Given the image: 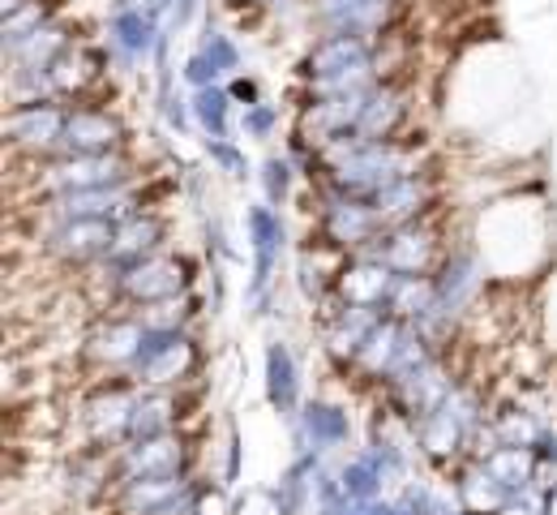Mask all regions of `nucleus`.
<instances>
[{
    "mask_svg": "<svg viewBox=\"0 0 557 515\" xmlns=\"http://www.w3.org/2000/svg\"><path fill=\"white\" fill-rule=\"evenodd\" d=\"M351 434L348 413L339 404H305L300 408V451H326V446H344Z\"/></svg>",
    "mask_w": 557,
    "mask_h": 515,
    "instance_id": "6ab92c4d",
    "label": "nucleus"
},
{
    "mask_svg": "<svg viewBox=\"0 0 557 515\" xmlns=\"http://www.w3.org/2000/svg\"><path fill=\"white\" fill-rule=\"evenodd\" d=\"M141 335H146V322L141 318H112L103 322L95 335H90V357L103 361V366H134L141 348Z\"/></svg>",
    "mask_w": 557,
    "mask_h": 515,
    "instance_id": "f3484780",
    "label": "nucleus"
},
{
    "mask_svg": "<svg viewBox=\"0 0 557 515\" xmlns=\"http://www.w3.org/2000/svg\"><path fill=\"white\" fill-rule=\"evenodd\" d=\"M455 391V382L446 378V369L437 366L433 357L417 366L412 373H404L399 382H391V395H395V404L404 408V417H412L420 421L424 413H433V408H442L446 404V395Z\"/></svg>",
    "mask_w": 557,
    "mask_h": 515,
    "instance_id": "f8f14e48",
    "label": "nucleus"
},
{
    "mask_svg": "<svg viewBox=\"0 0 557 515\" xmlns=\"http://www.w3.org/2000/svg\"><path fill=\"white\" fill-rule=\"evenodd\" d=\"M395 284V271L377 258H360L339 275V296L344 305H364V309H386V296Z\"/></svg>",
    "mask_w": 557,
    "mask_h": 515,
    "instance_id": "dca6fc26",
    "label": "nucleus"
},
{
    "mask_svg": "<svg viewBox=\"0 0 557 515\" xmlns=\"http://www.w3.org/2000/svg\"><path fill=\"white\" fill-rule=\"evenodd\" d=\"M278 125V112L271 103H258V108H245V117H240V130L249 134V138H271V130Z\"/></svg>",
    "mask_w": 557,
    "mask_h": 515,
    "instance_id": "e433bc0d",
    "label": "nucleus"
},
{
    "mask_svg": "<svg viewBox=\"0 0 557 515\" xmlns=\"http://www.w3.org/2000/svg\"><path fill=\"white\" fill-rule=\"evenodd\" d=\"M245 228H249V245H253V284H249V296H253V305H262L267 284H271V271H275L278 254H283L287 232H283V220H278V211L271 207V203L249 207Z\"/></svg>",
    "mask_w": 557,
    "mask_h": 515,
    "instance_id": "6e6552de",
    "label": "nucleus"
},
{
    "mask_svg": "<svg viewBox=\"0 0 557 515\" xmlns=\"http://www.w3.org/2000/svg\"><path fill=\"white\" fill-rule=\"evenodd\" d=\"M545 515H557V490H549V499H545Z\"/></svg>",
    "mask_w": 557,
    "mask_h": 515,
    "instance_id": "a19ab883",
    "label": "nucleus"
},
{
    "mask_svg": "<svg viewBox=\"0 0 557 515\" xmlns=\"http://www.w3.org/2000/svg\"><path fill=\"white\" fill-rule=\"evenodd\" d=\"M429 198H433V189L424 185V176H404V181L386 185V189H382L377 198H369V203H373L382 228H404V223H417V216L429 207Z\"/></svg>",
    "mask_w": 557,
    "mask_h": 515,
    "instance_id": "a211bd4d",
    "label": "nucleus"
},
{
    "mask_svg": "<svg viewBox=\"0 0 557 515\" xmlns=\"http://www.w3.org/2000/svg\"><path fill=\"white\" fill-rule=\"evenodd\" d=\"M48 211L52 220H112L121 223L125 216H134V203L121 189H86V194H61V198H48Z\"/></svg>",
    "mask_w": 557,
    "mask_h": 515,
    "instance_id": "4468645a",
    "label": "nucleus"
},
{
    "mask_svg": "<svg viewBox=\"0 0 557 515\" xmlns=\"http://www.w3.org/2000/svg\"><path fill=\"white\" fill-rule=\"evenodd\" d=\"M185 473V442L176 434H159V439H146V442H129L116 464H112V477L121 486L129 481H141V477H176Z\"/></svg>",
    "mask_w": 557,
    "mask_h": 515,
    "instance_id": "0eeeda50",
    "label": "nucleus"
},
{
    "mask_svg": "<svg viewBox=\"0 0 557 515\" xmlns=\"http://www.w3.org/2000/svg\"><path fill=\"white\" fill-rule=\"evenodd\" d=\"M125 143V125L116 112L103 108H73L65 125L61 155H116Z\"/></svg>",
    "mask_w": 557,
    "mask_h": 515,
    "instance_id": "9d476101",
    "label": "nucleus"
},
{
    "mask_svg": "<svg viewBox=\"0 0 557 515\" xmlns=\"http://www.w3.org/2000/svg\"><path fill=\"white\" fill-rule=\"evenodd\" d=\"M339 481H344V494L356 499V503H377V494H382V486H386V481H382V473H377L364 455L339 468Z\"/></svg>",
    "mask_w": 557,
    "mask_h": 515,
    "instance_id": "7c9ffc66",
    "label": "nucleus"
},
{
    "mask_svg": "<svg viewBox=\"0 0 557 515\" xmlns=\"http://www.w3.org/2000/svg\"><path fill=\"white\" fill-rule=\"evenodd\" d=\"M267 400L275 404L283 417H292L296 413V404H300V373H296V357H292V348L275 340V344H267Z\"/></svg>",
    "mask_w": 557,
    "mask_h": 515,
    "instance_id": "4be33fe9",
    "label": "nucleus"
},
{
    "mask_svg": "<svg viewBox=\"0 0 557 515\" xmlns=\"http://www.w3.org/2000/svg\"><path fill=\"white\" fill-rule=\"evenodd\" d=\"M364 515H399V507H395V503H369Z\"/></svg>",
    "mask_w": 557,
    "mask_h": 515,
    "instance_id": "ea45409f",
    "label": "nucleus"
},
{
    "mask_svg": "<svg viewBox=\"0 0 557 515\" xmlns=\"http://www.w3.org/2000/svg\"><path fill=\"white\" fill-rule=\"evenodd\" d=\"M386 228L377 220L373 203L369 198H351V194H331L326 207H322V236L335 245V249H373V241L382 236Z\"/></svg>",
    "mask_w": 557,
    "mask_h": 515,
    "instance_id": "39448f33",
    "label": "nucleus"
},
{
    "mask_svg": "<svg viewBox=\"0 0 557 515\" xmlns=\"http://www.w3.org/2000/svg\"><path fill=\"white\" fill-rule=\"evenodd\" d=\"M481 464H485L488 473L515 494V490H523V486H532V473H536V451H528V446H493L488 455H481Z\"/></svg>",
    "mask_w": 557,
    "mask_h": 515,
    "instance_id": "bb28decb",
    "label": "nucleus"
},
{
    "mask_svg": "<svg viewBox=\"0 0 557 515\" xmlns=\"http://www.w3.org/2000/svg\"><path fill=\"white\" fill-rule=\"evenodd\" d=\"M202 57H207L210 65L219 70V74H232V70L240 65V52H236V44H232L227 35H219V30H210L207 39H202Z\"/></svg>",
    "mask_w": 557,
    "mask_h": 515,
    "instance_id": "473e14b6",
    "label": "nucleus"
},
{
    "mask_svg": "<svg viewBox=\"0 0 557 515\" xmlns=\"http://www.w3.org/2000/svg\"><path fill=\"white\" fill-rule=\"evenodd\" d=\"M112 44L129 57V61H141V57H150V48H159L163 39H159V26H154V13L150 9H121L116 17H112Z\"/></svg>",
    "mask_w": 557,
    "mask_h": 515,
    "instance_id": "5701e85b",
    "label": "nucleus"
},
{
    "mask_svg": "<svg viewBox=\"0 0 557 515\" xmlns=\"http://www.w3.org/2000/svg\"><path fill=\"white\" fill-rule=\"evenodd\" d=\"M437 284V305L455 318L472 296L481 289V275H476V258L468 254V249H459V254H450L446 262H442V275L433 280Z\"/></svg>",
    "mask_w": 557,
    "mask_h": 515,
    "instance_id": "412c9836",
    "label": "nucleus"
},
{
    "mask_svg": "<svg viewBox=\"0 0 557 515\" xmlns=\"http://www.w3.org/2000/svg\"><path fill=\"white\" fill-rule=\"evenodd\" d=\"M227 90H232V99H245V108H258V103H262V99H258V82H253V77H236Z\"/></svg>",
    "mask_w": 557,
    "mask_h": 515,
    "instance_id": "58836bf2",
    "label": "nucleus"
},
{
    "mask_svg": "<svg viewBox=\"0 0 557 515\" xmlns=\"http://www.w3.org/2000/svg\"><path fill=\"white\" fill-rule=\"evenodd\" d=\"M198 366V353H194V340L181 335L176 327H150L146 322V335H141L138 361H134V373L138 382L163 391V387H176L185 382Z\"/></svg>",
    "mask_w": 557,
    "mask_h": 515,
    "instance_id": "f257e3e1",
    "label": "nucleus"
},
{
    "mask_svg": "<svg viewBox=\"0 0 557 515\" xmlns=\"http://www.w3.org/2000/svg\"><path fill=\"white\" fill-rule=\"evenodd\" d=\"M510 499V490L488 473L485 464H472L468 473H459V507L468 515H502Z\"/></svg>",
    "mask_w": 557,
    "mask_h": 515,
    "instance_id": "393cba45",
    "label": "nucleus"
},
{
    "mask_svg": "<svg viewBox=\"0 0 557 515\" xmlns=\"http://www.w3.org/2000/svg\"><path fill=\"white\" fill-rule=\"evenodd\" d=\"M185 82H189L194 90H207V86H219V70L210 65L202 52H194V57L185 61Z\"/></svg>",
    "mask_w": 557,
    "mask_h": 515,
    "instance_id": "4c0bfd02",
    "label": "nucleus"
},
{
    "mask_svg": "<svg viewBox=\"0 0 557 515\" xmlns=\"http://www.w3.org/2000/svg\"><path fill=\"white\" fill-rule=\"evenodd\" d=\"M395 507H399V515H437L442 512V503H437V494L429 490V486H404V494L395 499Z\"/></svg>",
    "mask_w": 557,
    "mask_h": 515,
    "instance_id": "72a5a7b5",
    "label": "nucleus"
},
{
    "mask_svg": "<svg viewBox=\"0 0 557 515\" xmlns=\"http://www.w3.org/2000/svg\"><path fill=\"white\" fill-rule=\"evenodd\" d=\"M493 434H497V446H528V451H536V442L545 434V421H536L523 408H506L493 421Z\"/></svg>",
    "mask_w": 557,
    "mask_h": 515,
    "instance_id": "c756f323",
    "label": "nucleus"
},
{
    "mask_svg": "<svg viewBox=\"0 0 557 515\" xmlns=\"http://www.w3.org/2000/svg\"><path fill=\"white\" fill-rule=\"evenodd\" d=\"M404 117H408L404 95H399V90H391V86H377V90L369 95L364 112H360L356 138H364V143H391V138H395V130L404 125Z\"/></svg>",
    "mask_w": 557,
    "mask_h": 515,
    "instance_id": "aec40b11",
    "label": "nucleus"
},
{
    "mask_svg": "<svg viewBox=\"0 0 557 515\" xmlns=\"http://www.w3.org/2000/svg\"><path fill=\"white\" fill-rule=\"evenodd\" d=\"M176 404L172 395L163 391H150V395H138L134 404V421H129V442H146V439H159V434H172V417Z\"/></svg>",
    "mask_w": 557,
    "mask_h": 515,
    "instance_id": "cd10ccee",
    "label": "nucleus"
},
{
    "mask_svg": "<svg viewBox=\"0 0 557 515\" xmlns=\"http://www.w3.org/2000/svg\"><path fill=\"white\" fill-rule=\"evenodd\" d=\"M386 318V309H364V305H344L326 331V353L335 361H360L369 335L377 331V322Z\"/></svg>",
    "mask_w": 557,
    "mask_h": 515,
    "instance_id": "2eb2a0df",
    "label": "nucleus"
},
{
    "mask_svg": "<svg viewBox=\"0 0 557 515\" xmlns=\"http://www.w3.org/2000/svg\"><path fill=\"white\" fill-rule=\"evenodd\" d=\"M369 258L386 262L395 275H429V267H433V258H437V241H433V232H429L424 223L386 228V232L373 241Z\"/></svg>",
    "mask_w": 557,
    "mask_h": 515,
    "instance_id": "423d86ee",
    "label": "nucleus"
},
{
    "mask_svg": "<svg viewBox=\"0 0 557 515\" xmlns=\"http://www.w3.org/2000/svg\"><path fill=\"white\" fill-rule=\"evenodd\" d=\"M545 490H536V486H523V490H515L510 499H506V507L502 515H545Z\"/></svg>",
    "mask_w": 557,
    "mask_h": 515,
    "instance_id": "c9c22d12",
    "label": "nucleus"
},
{
    "mask_svg": "<svg viewBox=\"0 0 557 515\" xmlns=\"http://www.w3.org/2000/svg\"><path fill=\"white\" fill-rule=\"evenodd\" d=\"M185 284H189V267L181 258H168V254H154V258L116 275V293L134 305H146V309L176 301L185 293Z\"/></svg>",
    "mask_w": 557,
    "mask_h": 515,
    "instance_id": "7ed1b4c3",
    "label": "nucleus"
},
{
    "mask_svg": "<svg viewBox=\"0 0 557 515\" xmlns=\"http://www.w3.org/2000/svg\"><path fill=\"white\" fill-rule=\"evenodd\" d=\"M437 515H468V512H463V507H446V503H442V512Z\"/></svg>",
    "mask_w": 557,
    "mask_h": 515,
    "instance_id": "79ce46f5",
    "label": "nucleus"
},
{
    "mask_svg": "<svg viewBox=\"0 0 557 515\" xmlns=\"http://www.w3.org/2000/svg\"><path fill=\"white\" fill-rule=\"evenodd\" d=\"M44 74L52 82V95H77V90H86V86L99 77V57L86 52V48H77V44H70Z\"/></svg>",
    "mask_w": 557,
    "mask_h": 515,
    "instance_id": "a878e982",
    "label": "nucleus"
},
{
    "mask_svg": "<svg viewBox=\"0 0 557 515\" xmlns=\"http://www.w3.org/2000/svg\"><path fill=\"white\" fill-rule=\"evenodd\" d=\"M207 155L227 172V176H245L249 172V159H245V150L232 147L227 138H219V143H207Z\"/></svg>",
    "mask_w": 557,
    "mask_h": 515,
    "instance_id": "f704fd0d",
    "label": "nucleus"
},
{
    "mask_svg": "<svg viewBox=\"0 0 557 515\" xmlns=\"http://www.w3.org/2000/svg\"><path fill=\"white\" fill-rule=\"evenodd\" d=\"M194 121L207 130V143L227 138V117H232V90L227 86H207V90H194Z\"/></svg>",
    "mask_w": 557,
    "mask_h": 515,
    "instance_id": "c85d7f7f",
    "label": "nucleus"
},
{
    "mask_svg": "<svg viewBox=\"0 0 557 515\" xmlns=\"http://www.w3.org/2000/svg\"><path fill=\"white\" fill-rule=\"evenodd\" d=\"M116 241V223L112 220H57L48 232V249L61 262H95L108 258Z\"/></svg>",
    "mask_w": 557,
    "mask_h": 515,
    "instance_id": "1a4fd4ad",
    "label": "nucleus"
},
{
    "mask_svg": "<svg viewBox=\"0 0 557 515\" xmlns=\"http://www.w3.org/2000/svg\"><path fill=\"white\" fill-rule=\"evenodd\" d=\"M262 194H267L271 207H278L292 194V163L283 155H267V163H262Z\"/></svg>",
    "mask_w": 557,
    "mask_h": 515,
    "instance_id": "2f4dec72",
    "label": "nucleus"
},
{
    "mask_svg": "<svg viewBox=\"0 0 557 515\" xmlns=\"http://www.w3.org/2000/svg\"><path fill=\"white\" fill-rule=\"evenodd\" d=\"M129 181V163L121 155H61L39 172V189L48 198L86 194V189H121Z\"/></svg>",
    "mask_w": 557,
    "mask_h": 515,
    "instance_id": "f03ea898",
    "label": "nucleus"
},
{
    "mask_svg": "<svg viewBox=\"0 0 557 515\" xmlns=\"http://www.w3.org/2000/svg\"><path fill=\"white\" fill-rule=\"evenodd\" d=\"M437 309V284L429 275H395L391 296H386V314L404 318V322H424Z\"/></svg>",
    "mask_w": 557,
    "mask_h": 515,
    "instance_id": "b1692460",
    "label": "nucleus"
},
{
    "mask_svg": "<svg viewBox=\"0 0 557 515\" xmlns=\"http://www.w3.org/2000/svg\"><path fill=\"white\" fill-rule=\"evenodd\" d=\"M163 245V220L150 216V211H134L116 223V241H112V254L103 258L112 267V280L129 267H138L146 258H154V249Z\"/></svg>",
    "mask_w": 557,
    "mask_h": 515,
    "instance_id": "9b49d317",
    "label": "nucleus"
},
{
    "mask_svg": "<svg viewBox=\"0 0 557 515\" xmlns=\"http://www.w3.org/2000/svg\"><path fill=\"white\" fill-rule=\"evenodd\" d=\"M134 404L138 395L129 387H103L90 404H86V430L95 442H129V421H134Z\"/></svg>",
    "mask_w": 557,
    "mask_h": 515,
    "instance_id": "ddd939ff",
    "label": "nucleus"
},
{
    "mask_svg": "<svg viewBox=\"0 0 557 515\" xmlns=\"http://www.w3.org/2000/svg\"><path fill=\"white\" fill-rule=\"evenodd\" d=\"M65 125H70V112L52 99H26L17 103L9 117H4V138L22 150H61L65 143Z\"/></svg>",
    "mask_w": 557,
    "mask_h": 515,
    "instance_id": "20e7f679",
    "label": "nucleus"
}]
</instances>
